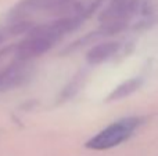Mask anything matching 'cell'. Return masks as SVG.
Instances as JSON below:
<instances>
[{
	"instance_id": "7a4b0ae2",
	"label": "cell",
	"mask_w": 158,
	"mask_h": 156,
	"mask_svg": "<svg viewBox=\"0 0 158 156\" xmlns=\"http://www.w3.org/2000/svg\"><path fill=\"white\" fill-rule=\"evenodd\" d=\"M140 123H142V119L139 118L121 119L101 130L93 138H90L86 142V148L94 149V151H106V149L114 148L128 140L135 133V130L140 126Z\"/></svg>"
},
{
	"instance_id": "ba28073f",
	"label": "cell",
	"mask_w": 158,
	"mask_h": 156,
	"mask_svg": "<svg viewBox=\"0 0 158 156\" xmlns=\"http://www.w3.org/2000/svg\"><path fill=\"white\" fill-rule=\"evenodd\" d=\"M2 41H3V33L0 32V43H2Z\"/></svg>"
},
{
	"instance_id": "277c9868",
	"label": "cell",
	"mask_w": 158,
	"mask_h": 156,
	"mask_svg": "<svg viewBox=\"0 0 158 156\" xmlns=\"http://www.w3.org/2000/svg\"><path fill=\"white\" fill-rule=\"evenodd\" d=\"M119 50V44L115 41H104L97 46H94L89 53H87V62L96 65V64H101L115 55Z\"/></svg>"
},
{
	"instance_id": "8992f818",
	"label": "cell",
	"mask_w": 158,
	"mask_h": 156,
	"mask_svg": "<svg viewBox=\"0 0 158 156\" xmlns=\"http://www.w3.org/2000/svg\"><path fill=\"white\" fill-rule=\"evenodd\" d=\"M140 84V80L137 79H132L129 82L123 83L122 86H119L118 88H115V91L110 96V99H121V98H125L126 96H129L131 93H133Z\"/></svg>"
},
{
	"instance_id": "52a82bcc",
	"label": "cell",
	"mask_w": 158,
	"mask_h": 156,
	"mask_svg": "<svg viewBox=\"0 0 158 156\" xmlns=\"http://www.w3.org/2000/svg\"><path fill=\"white\" fill-rule=\"evenodd\" d=\"M32 29H33V26L29 21L21 19V21H14L7 28V33L10 36H17V35H21V33H29Z\"/></svg>"
},
{
	"instance_id": "3957f363",
	"label": "cell",
	"mask_w": 158,
	"mask_h": 156,
	"mask_svg": "<svg viewBox=\"0 0 158 156\" xmlns=\"http://www.w3.org/2000/svg\"><path fill=\"white\" fill-rule=\"evenodd\" d=\"M54 41L52 39L46 37L44 35L39 33L38 30L33 28L29 32L28 37L25 40H22L17 47V55L19 60H31V58L39 57V55L47 53L52 49Z\"/></svg>"
},
{
	"instance_id": "6da1fadb",
	"label": "cell",
	"mask_w": 158,
	"mask_h": 156,
	"mask_svg": "<svg viewBox=\"0 0 158 156\" xmlns=\"http://www.w3.org/2000/svg\"><path fill=\"white\" fill-rule=\"evenodd\" d=\"M147 15V8L139 0H112L100 15V22L103 24L101 32L106 35L118 33L135 24L136 19L144 22Z\"/></svg>"
},
{
	"instance_id": "5b68a950",
	"label": "cell",
	"mask_w": 158,
	"mask_h": 156,
	"mask_svg": "<svg viewBox=\"0 0 158 156\" xmlns=\"http://www.w3.org/2000/svg\"><path fill=\"white\" fill-rule=\"evenodd\" d=\"M24 76V68L21 65H11L0 73V88H8L18 84Z\"/></svg>"
}]
</instances>
